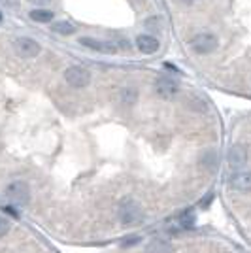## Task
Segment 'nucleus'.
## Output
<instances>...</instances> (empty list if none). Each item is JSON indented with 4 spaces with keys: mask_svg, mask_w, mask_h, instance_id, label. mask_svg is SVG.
Here are the masks:
<instances>
[{
    "mask_svg": "<svg viewBox=\"0 0 251 253\" xmlns=\"http://www.w3.org/2000/svg\"><path fill=\"white\" fill-rule=\"evenodd\" d=\"M117 215H119V221L126 227L138 225L140 221L144 219V210L134 198H123L119 202V208H117Z\"/></svg>",
    "mask_w": 251,
    "mask_h": 253,
    "instance_id": "f257e3e1",
    "label": "nucleus"
},
{
    "mask_svg": "<svg viewBox=\"0 0 251 253\" xmlns=\"http://www.w3.org/2000/svg\"><path fill=\"white\" fill-rule=\"evenodd\" d=\"M4 193H6V197L10 198L12 202L23 206V204H27L30 200V185L25 180H12L6 185Z\"/></svg>",
    "mask_w": 251,
    "mask_h": 253,
    "instance_id": "f03ea898",
    "label": "nucleus"
},
{
    "mask_svg": "<svg viewBox=\"0 0 251 253\" xmlns=\"http://www.w3.org/2000/svg\"><path fill=\"white\" fill-rule=\"evenodd\" d=\"M63 78L74 89H85L87 85L91 84V72L84 68V66H68L66 70L63 72Z\"/></svg>",
    "mask_w": 251,
    "mask_h": 253,
    "instance_id": "7ed1b4c3",
    "label": "nucleus"
},
{
    "mask_svg": "<svg viewBox=\"0 0 251 253\" xmlns=\"http://www.w3.org/2000/svg\"><path fill=\"white\" fill-rule=\"evenodd\" d=\"M14 51L17 57L21 59H34V57L40 55L42 51V45L32 40V38H27V36H21L14 42Z\"/></svg>",
    "mask_w": 251,
    "mask_h": 253,
    "instance_id": "20e7f679",
    "label": "nucleus"
},
{
    "mask_svg": "<svg viewBox=\"0 0 251 253\" xmlns=\"http://www.w3.org/2000/svg\"><path fill=\"white\" fill-rule=\"evenodd\" d=\"M191 47H193V51H196V53L206 55V53H211L217 47V38L211 32H200V34L193 36Z\"/></svg>",
    "mask_w": 251,
    "mask_h": 253,
    "instance_id": "39448f33",
    "label": "nucleus"
},
{
    "mask_svg": "<svg viewBox=\"0 0 251 253\" xmlns=\"http://www.w3.org/2000/svg\"><path fill=\"white\" fill-rule=\"evenodd\" d=\"M80 45H84L87 49H93V51H98V53H104V55H112L117 51L115 43L113 42H104V40H97L93 36H82L80 38Z\"/></svg>",
    "mask_w": 251,
    "mask_h": 253,
    "instance_id": "423d86ee",
    "label": "nucleus"
},
{
    "mask_svg": "<svg viewBox=\"0 0 251 253\" xmlns=\"http://www.w3.org/2000/svg\"><path fill=\"white\" fill-rule=\"evenodd\" d=\"M155 93H157L159 97H163V99H172V97L178 95V84H176L172 78L163 76V78H159V80L155 82Z\"/></svg>",
    "mask_w": 251,
    "mask_h": 253,
    "instance_id": "0eeeda50",
    "label": "nucleus"
},
{
    "mask_svg": "<svg viewBox=\"0 0 251 253\" xmlns=\"http://www.w3.org/2000/svg\"><path fill=\"white\" fill-rule=\"evenodd\" d=\"M248 163V151L244 146H232L229 151V165L234 170H242Z\"/></svg>",
    "mask_w": 251,
    "mask_h": 253,
    "instance_id": "6e6552de",
    "label": "nucleus"
},
{
    "mask_svg": "<svg viewBox=\"0 0 251 253\" xmlns=\"http://www.w3.org/2000/svg\"><path fill=\"white\" fill-rule=\"evenodd\" d=\"M136 47H138V51L146 53V55H153L159 49V40L151 34H140L136 38Z\"/></svg>",
    "mask_w": 251,
    "mask_h": 253,
    "instance_id": "1a4fd4ad",
    "label": "nucleus"
},
{
    "mask_svg": "<svg viewBox=\"0 0 251 253\" xmlns=\"http://www.w3.org/2000/svg\"><path fill=\"white\" fill-rule=\"evenodd\" d=\"M230 187L236 189V191H242V193L251 191V172L242 170V172L234 174L232 180H230Z\"/></svg>",
    "mask_w": 251,
    "mask_h": 253,
    "instance_id": "9d476101",
    "label": "nucleus"
},
{
    "mask_svg": "<svg viewBox=\"0 0 251 253\" xmlns=\"http://www.w3.org/2000/svg\"><path fill=\"white\" fill-rule=\"evenodd\" d=\"M146 253H172V246L167 240L155 238L146 246Z\"/></svg>",
    "mask_w": 251,
    "mask_h": 253,
    "instance_id": "9b49d317",
    "label": "nucleus"
},
{
    "mask_svg": "<svg viewBox=\"0 0 251 253\" xmlns=\"http://www.w3.org/2000/svg\"><path fill=\"white\" fill-rule=\"evenodd\" d=\"M28 15L36 23H53V19H55V14L49 12V10H45V8H36V10H32Z\"/></svg>",
    "mask_w": 251,
    "mask_h": 253,
    "instance_id": "f8f14e48",
    "label": "nucleus"
},
{
    "mask_svg": "<svg viewBox=\"0 0 251 253\" xmlns=\"http://www.w3.org/2000/svg\"><path fill=\"white\" fill-rule=\"evenodd\" d=\"M138 99V91L136 89H121L119 91V102L123 104V106H132L134 102Z\"/></svg>",
    "mask_w": 251,
    "mask_h": 253,
    "instance_id": "ddd939ff",
    "label": "nucleus"
},
{
    "mask_svg": "<svg viewBox=\"0 0 251 253\" xmlns=\"http://www.w3.org/2000/svg\"><path fill=\"white\" fill-rule=\"evenodd\" d=\"M51 30L57 34H63V36H70L76 32V27L68 21H57V23H51Z\"/></svg>",
    "mask_w": 251,
    "mask_h": 253,
    "instance_id": "4468645a",
    "label": "nucleus"
},
{
    "mask_svg": "<svg viewBox=\"0 0 251 253\" xmlns=\"http://www.w3.org/2000/svg\"><path fill=\"white\" fill-rule=\"evenodd\" d=\"M193 223H195V215H193L191 211H185V213H182V215L178 217V225L182 227V229H189Z\"/></svg>",
    "mask_w": 251,
    "mask_h": 253,
    "instance_id": "2eb2a0df",
    "label": "nucleus"
},
{
    "mask_svg": "<svg viewBox=\"0 0 251 253\" xmlns=\"http://www.w3.org/2000/svg\"><path fill=\"white\" fill-rule=\"evenodd\" d=\"M8 231H10V221H8L6 217H2V215H0V238H2V236H6V234H8Z\"/></svg>",
    "mask_w": 251,
    "mask_h": 253,
    "instance_id": "dca6fc26",
    "label": "nucleus"
},
{
    "mask_svg": "<svg viewBox=\"0 0 251 253\" xmlns=\"http://www.w3.org/2000/svg\"><path fill=\"white\" fill-rule=\"evenodd\" d=\"M28 2H30V4H36V6H40V8H42V6H45V4H49L51 0H28Z\"/></svg>",
    "mask_w": 251,
    "mask_h": 253,
    "instance_id": "f3484780",
    "label": "nucleus"
},
{
    "mask_svg": "<svg viewBox=\"0 0 251 253\" xmlns=\"http://www.w3.org/2000/svg\"><path fill=\"white\" fill-rule=\"evenodd\" d=\"M0 19H2V14H0Z\"/></svg>",
    "mask_w": 251,
    "mask_h": 253,
    "instance_id": "a211bd4d",
    "label": "nucleus"
}]
</instances>
